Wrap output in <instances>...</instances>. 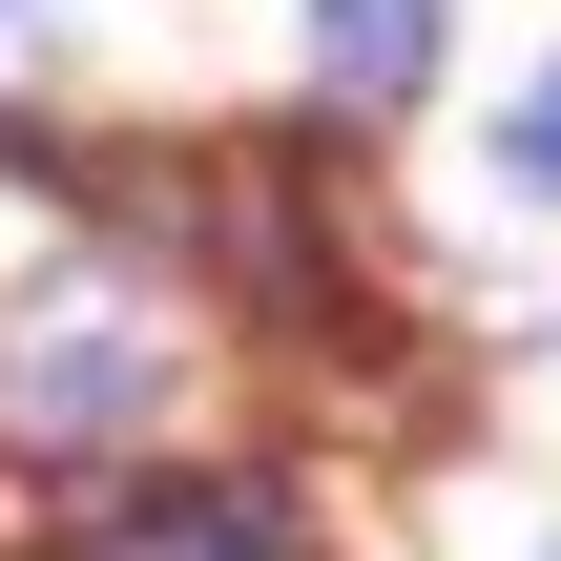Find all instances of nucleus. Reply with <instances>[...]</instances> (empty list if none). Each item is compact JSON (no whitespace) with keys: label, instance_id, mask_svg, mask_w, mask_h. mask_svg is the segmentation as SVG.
<instances>
[{"label":"nucleus","instance_id":"1","mask_svg":"<svg viewBox=\"0 0 561 561\" xmlns=\"http://www.w3.org/2000/svg\"><path fill=\"white\" fill-rule=\"evenodd\" d=\"M146 396H167V333H146V312H104V291L0 312V437H42V458H125Z\"/></svg>","mask_w":561,"mask_h":561},{"label":"nucleus","instance_id":"2","mask_svg":"<svg viewBox=\"0 0 561 561\" xmlns=\"http://www.w3.org/2000/svg\"><path fill=\"white\" fill-rule=\"evenodd\" d=\"M312 83H333L354 125H396V104L437 83V0H312Z\"/></svg>","mask_w":561,"mask_h":561},{"label":"nucleus","instance_id":"3","mask_svg":"<svg viewBox=\"0 0 561 561\" xmlns=\"http://www.w3.org/2000/svg\"><path fill=\"white\" fill-rule=\"evenodd\" d=\"M437 561H561V541L520 520V500H458V520H437Z\"/></svg>","mask_w":561,"mask_h":561},{"label":"nucleus","instance_id":"4","mask_svg":"<svg viewBox=\"0 0 561 561\" xmlns=\"http://www.w3.org/2000/svg\"><path fill=\"white\" fill-rule=\"evenodd\" d=\"M83 561H229L208 520H146V541H83Z\"/></svg>","mask_w":561,"mask_h":561},{"label":"nucleus","instance_id":"5","mask_svg":"<svg viewBox=\"0 0 561 561\" xmlns=\"http://www.w3.org/2000/svg\"><path fill=\"white\" fill-rule=\"evenodd\" d=\"M520 167H541V187H561V83H541V104H520Z\"/></svg>","mask_w":561,"mask_h":561},{"label":"nucleus","instance_id":"6","mask_svg":"<svg viewBox=\"0 0 561 561\" xmlns=\"http://www.w3.org/2000/svg\"><path fill=\"white\" fill-rule=\"evenodd\" d=\"M21 62H42V0H0V83H21Z\"/></svg>","mask_w":561,"mask_h":561}]
</instances>
